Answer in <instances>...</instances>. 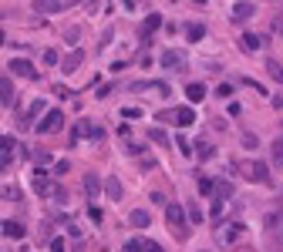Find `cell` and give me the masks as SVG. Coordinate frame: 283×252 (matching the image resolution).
I'll return each instance as SVG.
<instances>
[{
    "label": "cell",
    "mask_w": 283,
    "mask_h": 252,
    "mask_svg": "<svg viewBox=\"0 0 283 252\" xmlns=\"http://www.w3.org/2000/svg\"><path fill=\"white\" fill-rule=\"evenodd\" d=\"M81 61H84V54H81V51H71V54L64 58V64H61V67L71 74V71H78V67H81Z\"/></svg>",
    "instance_id": "cell-13"
},
{
    "label": "cell",
    "mask_w": 283,
    "mask_h": 252,
    "mask_svg": "<svg viewBox=\"0 0 283 252\" xmlns=\"http://www.w3.org/2000/svg\"><path fill=\"white\" fill-rule=\"evenodd\" d=\"M34 10H40V14H61V10H68V3L64 0H38Z\"/></svg>",
    "instance_id": "cell-7"
},
{
    "label": "cell",
    "mask_w": 283,
    "mask_h": 252,
    "mask_svg": "<svg viewBox=\"0 0 283 252\" xmlns=\"http://www.w3.org/2000/svg\"><path fill=\"white\" fill-rule=\"evenodd\" d=\"M84 192L91 195V198H98V192H101V178H98L94 172H88V175H84Z\"/></svg>",
    "instance_id": "cell-11"
},
{
    "label": "cell",
    "mask_w": 283,
    "mask_h": 252,
    "mask_svg": "<svg viewBox=\"0 0 283 252\" xmlns=\"http://www.w3.org/2000/svg\"><path fill=\"white\" fill-rule=\"evenodd\" d=\"M101 189H105V195H108L112 202H121V182H118L115 175H108V178L101 182Z\"/></svg>",
    "instance_id": "cell-6"
},
{
    "label": "cell",
    "mask_w": 283,
    "mask_h": 252,
    "mask_svg": "<svg viewBox=\"0 0 283 252\" xmlns=\"http://www.w3.org/2000/svg\"><path fill=\"white\" fill-rule=\"evenodd\" d=\"M128 222H132L135 229H145V225H152V219H149V212H145V209H135V212L128 215Z\"/></svg>",
    "instance_id": "cell-12"
},
{
    "label": "cell",
    "mask_w": 283,
    "mask_h": 252,
    "mask_svg": "<svg viewBox=\"0 0 283 252\" xmlns=\"http://www.w3.org/2000/svg\"><path fill=\"white\" fill-rule=\"evenodd\" d=\"M88 215H91L94 222H101V209H98V205H88Z\"/></svg>",
    "instance_id": "cell-38"
},
{
    "label": "cell",
    "mask_w": 283,
    "mask_h": 252,
    "mask_svg": "<svg viewBox=\"0 0 283 252\" xmlns=\"http://www.w3.org/2000/svg\"><path fill=\"white\" fill-rule=\"evenodd\" d=\"M24 232H27V229H24L20 222H3V235H7V239H24Z\"/></svg>",
    "instance_id": "cell-15"
},
{
    "label": "cell",
    "mask_w": 283,
    "mask_h": 252,
    "mask_svg": "<svg viewBox=\"0 0 283 252\" xmlns=\"http://www.w3.org/2000/svg\"><path fill=\"white\" fill-rule=\"evenodd\" d=\"M219 239H223V242H229V239H236V229H223V232H219Z\"/></svg>",
    "instance_id": "cell-40"
},
{
    "label": "cell",
    "mask_w": 283,
    "mask_h": 252,
    "mask_svg": "<svg viewBox=\"0 0 283 252\" xmlns=\"http://www.w3.org/2000/svg\"><path fill=\"white\" fill-rule=\"evenodd\" d=\"M196 152H199V158H212V145H206V141H199V148H196Z\"/></svg>",
    "instance_id": "cell-24"
},
{
    "label": "cell",
    "mask_w": 283,
    "mask_h": 252,
    "mask_svg": "<svg viewBox=\"0 0 283 252\" xmlns=\"http://www.w3.org/2000/svg\"><path fill=\"white\" fill-rule=\"evenodd\" d=\"M186 97H189V101H192V104H196V101H202V97H206V88L192 81V84H189V88H186Z\"/></svg>",
    "instance_id": "cell-16"
},
{
    "label": "cell",
    "mask_w": 283,
    "mask_h": 252,
    "mask_svg": "<svg viewBox=\"0 0 283 252\" xmlns=\"http://www.w3.org/2000/svg\"><path fill=\"white\" fill-rule=\"evenodd\" d=\"M243 47L246 51H260V47H263V37H260V34H243Z\"/></svg>",
    "instance_id": "cell-19"
},
{
    "label": "cell",
    "mask_w": 283,
    "mask_h": 252,
    "mask_svg": "<svg viewBox=\"0 0 283 252\" xmlns=\"http://www.w3.org/2000/svg\"><path fill=\"white\" fill-rule=\"evenodd\" d=\"M165 222H169V229L175 239H186L189 235V225H186V209L179 205V202H169L165 205Z\"/></svg>",
    "instance_id": "cell-1"
},
{
    "label": "cell",
    "mask_w": 283,
    "mask_h": 252,
    "mask_svg": "<svg viewBox=\"0 0 283 252\" xmlns=\"http://www.w3.org/2000/svg\"><path fill=\"white\" fill-rule=\"evenodd\" d=\"M61 125H64V111H47V115H44V121H40L38 128L40 131H44V135H51V131H57V128H61Z\"/></svg>",
    "instance_id": "cell-3"
},
{
    "label": "cell",
    "mask_w": 283,
    "mask_h": 252,
    "mask_svg": "<svg viewBox=\"0 0 283 252\" xmlns=\"http://www.w3.org/2000/svg\"><path fill=\"white\" fill-rule=\"evenodd\" d=\"M175 145H179V152H182V155H192V145H189L186 138H175Z\"/></svg>",
    "instance_id": "cell-27"
},
{
    "label": "cell",
    "mask_w": 283,
    "mask_h": 252,
    "mask_svg": "<svg viewBox=\"0 0 283 252\" xmlns=\"http://www.w3.org/2000/svg\"><path fill=\"white\" fill-rule=\"evenodd\" d=\"M216 94H219V97H229V94H233V84H219V88H216Z\"/></svg>",
    "instance_id": "cell-33"
},
{
    "label": "cell",
    "mask_w": 283,
    "mask_h": 252,
    "mask_svg": "<svg viewBox=\"0 0 283 252\" xmlns=\"http://www.w3.org/2000/svg\"><path fill=\"white\" fill-rule=\"evenodd\" d=\"M51 252H64V239H51Z\"/></svg>",
    "instance_id": "cell-39"
},
{
    "label": "cell",
    "mask_w": 283,
    "mask_h": 252,
    "mask_svg": "<svg viewBox=\"0 0 283 252\" xmlns=\"http://www.w3.org/2000/svg\"><path fill=\"white\" fill-rule=\"evenodd\" d=\"M0 104H7V108L17 104V88L10 84V78H0Z\"/></svg>",
    "instance_id": "cell-5"
},
{
    "label": "cell",
    "mask_w": 283,
    "mask_h": 252,
    "mask_svg": "<svg viewBox=\"0 0 283 252\" xmlns=\"http://www.w3.org/2000/svg\"><path fill=\"white\" fill-rule=\"evenodd\" d=\"M121 118H128V121H135V118H142V111H138V108H125V111H121Z\"/></svg>",
    "instance_id": "cell-31"
},
{
    "label": "cell",
    "mask_w": 283,
    "mask_h": 252,
    "mask_svg": "<svg viewBox=\"0 0 283 252\" xmlns=\"http://www.w3.org/2000/svg\"><path fill=\"white\" fill-rule=\"evenodd\" d=\"M14 145H17V141L10 135H0V158H10V148H14Z\"/></svg>",
    "instance_id": "cell-21"
},
{
    "label": "cell",
    "mask_w": 283,
    "mask_h": 252,
    "mask_svg": "<svg viewBox=\"0 0 283 252\" xmlns=\"http://www.w3.org/2000/svg\"><path fill=\"white\" fill-rule=\"evenodd\" d=\"M138 252H162V246H159V242H142Z\"/></svg>",
    "instance_id": "cell-32"
},
{
    "label": "cell",
    "mask_w": 283,
    "mask_h": 252,
    "mask_svg": "<svg viewBox=\"0 0 283 252\" xmlns=\"http://www.w3.org/2000/svg\"><path fill=\"white\" fill-rule=\"evenodd\" d=\"M266 71H270V78H273V81H280V84H283V67L277 64V61H266Z\"/></svg>",
    "instance_id": "cell-23"
},
{
    "label": "cell",
    "mask_w": 283,
    "mask_h": 252,
    "mask_svg": "<svg viewBox=\"0 0 283 252\" xmlns=\"http://www.w3.org/2000/svg\"><path fill=\"white\" fill-rule=\"evenodd\" d=\"M44 64H57V51H54V47L44 51Z\"/></svg>",
    "instance_id": "cell-29"
},
{
    "label": "cell",
    "mask_w": 283,
    "mask_h": 252,
    "mask_svg": "<svg viewBox=\"0 0 283 252\" xmlns=\"http://www.w3.org/2000/svg\"><path fill=\"white\" fill-rule=\"evenodd\" d=\"M152 202H155V205H169V198H165L162 192H152Z\"/></svg>",
    "instance_id": "cell-36"
},
{
    "label": "cell",
    "mask_w": 283,
    "mask_h": 252,
    "mask_svg": "<svg viewBox=\"0 0 283 252\" xmlns=\"http://www.w3.org/2000/svg\"><path fill=\"white\" fill-rule=\"evenodd\" d=\"M142 249V239H132V242H125V252H138Z\"/></svg>",
    "instance_id": "cell-35"
},
{
    "label": "cell",
    "mask_w": 283,
    "mask_h": 252,
    "mask_svg": "<svg viewBox=\"0 0 283 252\" xmlns=\"http://www.w3.org/2000/svg\"><path fill=\"white\" fill-rule=\"evenodd\" d=\"M273 155H277V161H283V138L273 141Z\"/></svg>",
    "instance_id": "cell-30"
},
{
    "label": "cell",
    "mask_w": 283,
    "mask_h": 252,
    "mask_svg": "<svg viewBox=\"0 0 283 252\" xmlns=\"http://www.w3.org/2000/svg\"><path fill=\"white\" fill-rule=\"evenodd\" d=\"M186 215H189V219H192V222H196V225H199V222H202V205H196V202H189Z\"/></svg>",
    "instance_id": "cell-22"
},
{
    "label": "cell",
    "mask_w": 283,
    "mask_h": 252,
    "mask_svg": "<svg viewBox=\"0 0 283 252\" xmlns=\"http://www.w3.org/2000/svg\"><path fill=\"white\" fill-rule=\"evenodd\" d=\"M212 192H216V202H226L229 195H233V185H229V182H216Z\"/></svg>",
    "instance_id": "cell-17"
},
{
    "label": "cell",
    "mask_w": 283,
    "mask_h": 252,
    "mask_svg": "<svg viewBox=\"0 0 283 252\" xmlns=\"http://www.w3.org/2000/svg\"><path fill=\"white\" fill-rule=\"evenodd\" d=\"M40 111H44V101H34V104H31V111H27V115L34 118V115H40Z\"/></svg>",
    "instance_id": "cell-37"
},
{
    "label": "cell",
    "mask_w": 283,
    "mask_h": 252,
    "mask_svg": "<svg viewBox=\"0 0 283 252\" xmlns=\"http://www.w3.org/2000/svg\"><path fill=\"white\" fill-rule=\"evenodd\" d=\"M240 172H243L246 182H260V185H266V182H270V168H266L263 161H253V158L240 161Z\"/></svg>",
    "instance_id": "cell-2"
},
{
    "label": "cell",
    "mask_w": 283,
    "mask_h": 252,
    "mask_svg": "<svg viewBox=\"0 0 283 252\" xmlns=\"http://www.w3.org/2000/svg\"><path fill=\"white\" fill-rule=\"evenodd\" d=\"M149 135H152V141H159V145H165V131H162V128H152Z\"/></svg>",
    "instance_id": "cell-28"
},
{
    "label": "cell",
    "mask_w": 283,
    "mask_h": 252,
    "mask_svg": "<svg viewBox=\"0 0 283 252\" xmlns=\"http://www.w3.org/2000/svg\"><path fill=\"white\" fill-rule=\"evenodd\" d=\"M10 71H14L17 78H27V81H34V78H38L34 64H31V61H24V58H14V61H10Z\"/></svg>",
    "instance_id": "cell-4"
},
{
    "label": "cell",
    "mask_w": 283,
    "mask_h": 252,
    "mask_svg": "<svg viewBox=\"0 0 283 252\" xmlns=\"http://www.w3.org/2000/svg\"><path fill=\"white\" fill-rule=\"evenodd\" d=\"M199 192H202V195L212 192V182H209V178H199Z\"/></svg>",
    "instance_id": "cell-34"
},
{
    "label": "cell",
    "mask_w": 283,
    "mask_h": 252,
    "mask_svg": "<svg viewBox=\"0 0 283 252\" xmlns=\"http://www.w3.org/2000/svg\"><path fill=\"white\" fill-rule=\"evenodd\" d=\"M162 64L172 67V71H182V67H186V58H182L179 51H162Z\"/></svg>",
    "instance_id": "cell-8"
},
{
    "label": "cell",
    "mask_w": 283,
    "mask_h": 252,
    "mask_svg": "<svg viewBox=\"0 0 283 252\" xmlns=\"http://www.w3.org/2000/svg\"><path fill=\"white\" fill-rule=\"evenodd\" d=\"M78 37H81V31H78V27H71V31H68V34H64V40H68V44H71V47H75V44H78Z\"/></svg>",
    "instance_id": "cell-25"
},
{
    "label": "cell",
    "mask_w": 283,
    "mask_h": 252,
    "mask_svg": "<svg viewBox=\"0 0 283 252\" xmlns=\"http://www.w3.org/2000/svg\"><path fill=\"white\" fill-rule=\"evenodd\" d=\"M159 24H162V17H159V14H149V20L142 24V34H145V37H152V34L159 31Z\"/></svg>",
    "instance_id": "cell-18"
},
{
    "label": "cell",
    "mask_w": 283,
    "mask_h": 252,
    "mask_svg": "<svg viewBox=\"0 0 283 252\" xmlns=\"http://www.w3.org/2000/svg\"><path fill=\"white\" fill-rule=\"evenodd\" d=\"M253 14H256V3H233V17L236 20H246V17H253Z\"/></svg>",
    "instance_id": "cell-10"
},
{
    "label": "cell",
    "mask_w": 283,
    "mask_h": 252,
    "mask_svg": "<svg viewBox=\"0 0 283 252\" xmlns=\"http://www.w3.org/2000/svg\"><path fill=\"white\" fill-rule=\"evenodd\" d=\"M186 34H189V40H202L206 37V27H202V24H189Z\"/></svg>",
    "instance_id": "cell-20"
},
{
    "label": "cell",
    "mask_w": 283,
    "mask_h": 252,
    "mask_svg": "<svg viewBox=\"0 0 283 252\" xmlns=\"http://www.w3.org/2000/svg\"><path fill=\"white\" fill-rule=\"evenodd\" d=\"M159 121L162 125H175V111H159Z\"/></svg>",
    "instance_id": "cell-26"
},
{
    "label": "cell",
    "mask_w": 283,
    "mask_h": 252,
    "mask_svg": "<svg viewBox=\"0 0 283 252\" xmlns=\"http://www.w3.org/2000/svg\"><path fill=\"white\" fill-rule=\"evenodd\" d=\"M94 131H98V128H91V121H88V118H81V121L75 125V131H71V141H78V138H84V135L94 138Z\"/></svg>",
    "instance_id": "cell-9"
},
{
    "label": "cell",
    "mask_w": 283,
    "mask_h": 252,
    "mask_svg": "<svg viewBox=\"0 0 283 252\" xmlns=\"http://www.w3.org/2000/svg\"><path fill=\"white\" fill-rule=\"evenodd\" d=\"M192 121H196L192 108H175V125H179V128H189Z\"/></svg>",
    "instance_id": "cell-14"
}]
</instances>
